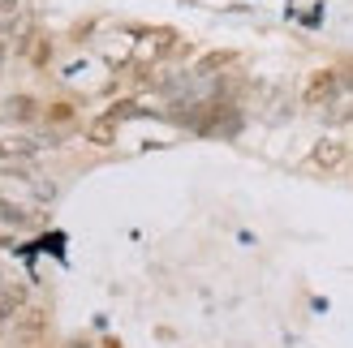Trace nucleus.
<instances>
[{
    "instance_id": "nucleus-1",
    "label": "nucleus",
    "mask_w": 353,
    "mask_h": 348,
    "mask_svg": "<svg viewBox=\"0 0 353 348\" xmlns=\"http://www.w3.org/2000/svg\"><path fill=\"white\" fill-rule=\"evenodd\" d=\"M319 164H323V168H341V164H345V146H341V142H332V146L323 142V146H319Z\"/></svg>"
}]
</instances>
